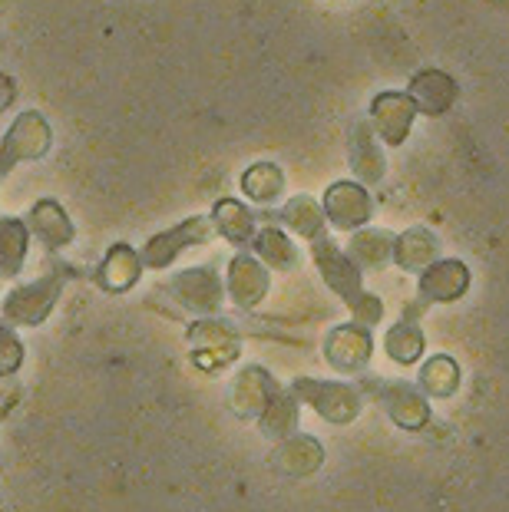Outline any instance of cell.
<instances>
[{
  "label": "cell",
  "instance_id": "3",
  "mask_svg": "<svg viewBox=\"0 0 509 512\" xmlns=\"http://www.w3.org/2000/svg\"><path fill=\"white\" fill-rule=\"evenodd\" d=\"M212 235H215V228L205 215H189V219H182L179 225H172L169 232H159L149 238V242L139 248V258H143L146 268H169L182 252L212 242Z\"/></svg>",
  "mask_w": 509,
  "mask_h": 512
},
{
  "label": "cell",
  "instance_id": "12",
  "mask_svg": "<svg viewBox=\"0 0 509 512\" xmlns=\"http://www.w3.org/2000/svg\"><path fill=\"white\" fill-rule=\"evenodd\" d=\"M314 258L321 265V275L328 278V285L334 291H341L348 301H357V268L334 248L328 238H314Z\"/></svg>",
  "mask_w": 509,
  "mask_h": 512
},
{
  "label": "cell",
  "instance_id": "1",
  "mask_svg": "<svg viewBox=\"0 0 509 512\" xmlns=\"http://www.w3.org/2000/svg\"><path fill=\"white\" fill-rule=\"evenodd\" d=\"M53 146V129L37 110H24L0 139V179H7L20 162L43 159Z\"/></svg>",
  "mask_w": 509,
  "mask_h": 512
},
{
  "label": "cell",
  "instance_id": "14",
  "mask_svg": "<svg viewBox=\"0 0 509 512\" xmlns=\"http://www.w3.org/2000/svg\"><path fill=\"white\" fill-rule=\"evenodd\" d=\"M410 116H414V110H410V103L404 100V96L387 93V96H381V100L374 103L377 129H381V136L387 139V143H400V139L407 136Z\"/></svg>",
  "mask_w": 509,
  "mask_h": 512
},
{
  "label": "cell",
  "instance_id": "21",
  "mask_svg": "<svg viewBox=\"0 0 509 512\" xmlns=\"http://www.w3.org/2000/svg\"><path fill=\"white\" fill-rule=\"evenodd\" d=\"M387 351H391L394 361H414L420 354V334L407 324H400L391 334H387Z\"/></svg>",
  "mask_w": 509,
  "mask_h": 512
},
{
  "label": "cell",
  "instance_id": "17",
  "mask_svg": "<svg viewBox=\"0 0 509 512\" xmlns=\"http://www.w3.org/2000/svg\"><path fill=\"white\" fill-rule=\"evenodd\" d=\"M242 189L252 202H275L281 189H285V176L272 162H258L242 176Z\"/></svg>",
  "mask_w": 509,
  "mask_h": 512
},
{
  "label": "cell",
  "instance_id": "13",
  "mask_svg": "<svg viewBox=\"0 0 509 512\" xmlns=\"http://www.w3.org/2000/svg\"><path fill=\"white\" fill-rule=\"evenodd\" d=\"M252 248L258 261H262L265 268H295L298 265V248L288 242L285 232H278V228H262V232H255L252 238Z\"/></svg>",
  "mask_w": 509,
  "mask_h": 512
},
{
  "label": "cell",
  "instance_id": "11",
  "mask_svg": "<svg viewBox=\"0 0 509 512\" xmlns=\"http://www.w3.org/2000/svg\"><path fill=\"white\" fill-rule=\"evenodd\" d=\"M30 252V228L17 215H0V278H17Z\"/></svg>",
  "mask_w": 509,
  "mask_h": 512
},
{
  "label": "cell",
  "instance_id": "20",
  "mask_svg": "<svg viewBox=\"0 0 509 512\" xmlns=\"http://www.w3.org/2000/svg\"><path fill=\"white\" fill-rule=\"evenodd\" d=\"M391 252V235L384 232H364L354 238V255L364 261V265H377Z\"/></svg>",
  "mask_w": 509,
  "mask_h": 512
},
{
  "label": "cell",
  "instance_id": "23",
  "mask_svg": "<svg viewBox=\"0 0 509 512\" xmlns=\"http://www.w3.org/2000/svg\"><path fill=\"white\" fill-rule=\"evenodd\" d=\"M14 100H17V83H14V76L0 73V113H4L7 106H14Z\"/></svg>",
  "mask_w": 509,
  "mask_h": 512
},
{
  "label": "cell",
  "instance_id": "4",
  "mask_svg": "<svg viewBox=\"0 0 509 512\" xmlns=\"http://www.w3.org/2000/svg\"><path fill=\"white\" fill-rule=\"evenodd\" d=\"M169 294L186 311L212 318V314L222 308L225 285L212 265H196V268H182L169 278Z\"/></svg>",
  "mask_w": 509,
  "mask_h": 512
},
{
  "label": "cell",
  "instance_id": "10",
  "mask_svg": "<svg viewBox=\"0 0 509 512\" xmlns=\"http://www.w3.org/2000/svg\"><path fill=\"white\" fill-rule=\"evenodd\" d=\"M255 219L258 215L252 209H245L238 199H222L212 205L209 222L225 242H232L235 248H245V245H252V238H255Z\"/></svg>",
  "mask_w": 509,
  "mask_h": 512
},
{
  "label": "cell",
  "instance_id": "7",
  "mask_svg": "<svg viewBox=\"0 0 509 512\" xmlns=\"http://www.w3.org/2000/svg\"><path fill=\"white\" fill-rule=\"evenodd\" d=\"M143 258L133 245L126 242H116L110 252L103 255L100 268H96V285L110 294H119V291H129L143 275Z\"/></svg>",
  "mask_w": 509,
  "mask_h": 512
},
{
  "label": "cell",
  "instance_id": "2",
  "mask_svg": "<svg viewBox=\"0 0 509 512\" xmlns=\"http://www.w3.org/2000/svg\"><path fill=\"white\" fill-rule=\"evenodd\" d=\"M63 271H47L37 281H27L7 294L4 301V321L20 324V328H37L50 318V311L57 308L60 291H63Z\"/></svg>",
  "mask_w": 509,
  "mask_h": 512
},
{
  "label": "cell",
  "instance_id": "18",
  "mask_svg": "<svg viewBox=\"0 0 509 512\" xmlns=\"http://www.w3.org/2000/svg\"><path fill=\"white\" fill-rule=\"evenodd\" d=\"M281 222H285L288 228H295L298 235L318 238L321 225H324V212L308 199V195H301V199H291L285 209H281Z\"/></svg>",
  "mask_w": 509,
  "mask_h": 512
},
{
  "label": "cell",
  "instance_id": "22",
  "mask_svg": "<svg viewBox=\"0 0 509 512\" xmlns=\"http://www.w3.org/2000/svg\"><path fill=\"white\" fill-rule=\"evenodd\" d=\"M24 364V344L17 341V334L0 324V377L17 374V367Z\"/></svg>",
  "mask_w": 509,
  "mask_h": 512
},
{
  "label": "cell",
  "instance_id": "9",
  "mask_svg": "<svg viewBox=\"0 0 509 512\" xmlns=\"http://www.w3.org/2000/svg\"><path fill=\"white\" fill-rule=\"evenodd\" d=\"M324 215L338 228H357L371 219V199L361 185L354 182H334L324 195Z\"/></svg>",
  "mask_w": 509,
  "mask_h": 512
},
{
  "label": "cell",
  "instance_id": "15",
  "mask_svg": "<svg viewBox=\"0 0 509 512\" xmlns=\"http://www.w3.org/2000/svg\"><path fill=\"white\" fill-rule=\"evenodd\" d=\"M272 394H275V384L268 380L265 370L248 367L235 384V407L242 413H255V410H262L265 403H272Z\"/></svg>",
  "mask_w": 509,
  "mask_h": 512
},
{
  "label": "cell",
  "instance_id": "8",
  "mask_svg": "<svg viewBox=\"0 0 509 512\" xmlns=\"http://www.w3.org/2000/svg\"><path fill=\"white\" fill-rule=\"evenodd\" d=\"M225 288H229L238 308H255V304L268 294V268L255 255H235L229 265V281H225Z\"/></svg>",
  "mask_w": 509,
  "mask_h": 512
},
{
  "label": "cell",
  "instance_id": "19",
  "mask_svg": "<svg viewBox=\"0 0 509 512\" xmlns=\"http://www.w3.org/2000/svg\"><path fill=\"white\" fill-rule=\"evenodd\" d=\"M351 152H354V166H357V172H361L364 179H381V172H384V159H381V152L374 149L371 133H367L364 126L357 129Z\"/></svg>",
  "mask_w": 509,
  "mask_h": 512
},
{
  "label": "cell",
  "instance_id": "16",
  "mask_svg": "<svg viewBox=\"0 0 509 512\" xmlns=\"http://www.w3.org/2000/svg\"><path fill=\"white\" fill-rule=\"evenodd\" d=\"M328 354H331V361L338 367H361L367 361V354H371V341H367L364 331L341 328V331L331 334Z\"/></svg>",
  "mask_w": 509,
  "mask_h": 512
},
{
  "label": "cell",
  "instance_id": "5",
  "mask_svg": "<svg viewBox=\"0 0 509 512\" xmlns=\"http://www.w3.org/2000/svg\"><path fill=\"white\" fill-rule=\"evenodd\" d=\"M189 344H192V361H196L199 367H205V370L229 364L232 357L238 354L235 331L225 321H215V318H202V321L192 324Z\"/></svg>",
  "mask_w": 509,
  "mask_h": 512
},
{
  "label": "cell",
  "instance_id": "6",
  "mask_svg": "<svg viewBox=\"0 0 509 512\" xmlns=\"http://www.w3.org/2000/svg\"><path fill=\"white\" fill-rule=\"evenodd\" d=\"M24 222L30 228V235H34L47 252H60V248L73 245V238H77V228H73L67 209L53 199L34 202V209L27 212Z\"/></svg>",
  "mask_w": 509,
  "mask_h": 512
}]
</instances>
